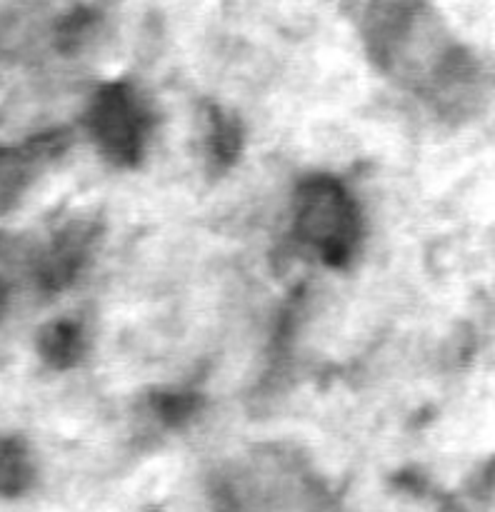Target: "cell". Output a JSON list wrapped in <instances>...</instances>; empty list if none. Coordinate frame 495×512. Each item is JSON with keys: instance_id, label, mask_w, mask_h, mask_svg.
Listing matches in <instances>:
<instances>
[{"instance_id": "6da1fadb", "label": "cell", "mask_w": 495, "mask_h": 512, "mask_svg": "<svg viewBox=\"0 0 495 512\" xmlns=\"http://www.w3.org/2000/svg\"><path fill=\"white\" fill-rule=\"evenodd\" d=\"M300 230L328 263L350 258L358 235V218L348 195L335 180L318 178L300 190Z\"/></svg>"}, {"instance_id": "7a4b0ae2", "label": "cell", "mask_w": 495, "mask_h": 512, "mask_svg": "<svg viewBox=\"0 0 495 512\" xmlns=\"http://www.w3.org/2000/svg\"><path fill=\"white\" fill-rule=\"evenodd\" d=\"M93 133L100 140L105 153L118 163H130L138 158L143 145L145 128H148V113L143 110L133 90L123 85L105 88L95 98Z\"/></svg>"}, {"instance_id": "3957f363", "label": "cell", "mask_w": 495, "mask_h": 512, "mask_svg": "<svg viewBox=\"0 0 495 512\" xmlns=\"http://www.w3.org/2000/svg\"><path fill=\"white\" fill-rule=\"evenodd\" d=\"M45 358L53 365H70L80 353V333L75 325L55 323L50 325L40 340Z\"/></svg>"}, {"instance_id": "277c9868", "label": "cell", "mask_w": 495, "mask_h": 512, "mask_svg": "<svg viewBox=\"0 0 495 512\" xmlns=\"http://www.w3.org/2000/svg\"><path fill=\"white\" fill-rule=\"evenodd\" d=\"M30 480L25 453L15 443H0V493H18Z\"/></svg>"}, {"instance_id": "5b68a950", "label": "cell", "mask_w": 495, "mask_h": 512, "mask_svg": "<svg viewBox=\"0 0 495 512\" xmlns=\"http://www.w3.org/2000/svg\"><path fill=\"white\" fill-rule=\"evenodd\" d=\"M23 178V160L13 153H0V208H5L20 193Z\"/></svg>"}, {"instance_id": "8992f818", "label": "cell", "mask_w": 495, "mask_h": 512, "mask_svg": "<svg viewBox=\"0 0 495 512\" xmlns=\"http://www.w3.org/2000/svg\"><path fill=\"white\" fill-rule=\"evenodd\" d=\"M213 123V155L218 160H230L238 153V128L220 115H215Z\"/></svg>"}]
</instances>
